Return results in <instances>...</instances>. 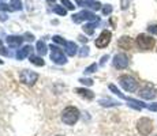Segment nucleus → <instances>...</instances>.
<instances>
[{
	"instance_id": "21",
	"label": "nucleus",
	"mask_w": 157,
	"mask_h": 136,
	"mask_svg": "<svg viewBox=\"0 0 157 136\" xmlns=\"http://www.w3.org/2000/svg\"><path fill=\"white\" fill-rule=\"evenodd\" d=\"M10 6H13V10H22V2L21 0H11Z\"/></svg>"
},
{
	"instance_id": "36",
	"label": "nucleus",
	"mask_w": 157,
	"mask_h": 136,
	"mask_svg": "<svg viewBox=\"0 0 157 136\" xmlns=\"http://www.w3.org/2000/svg\"><path fill=\"white\" fill-rule=\"evenodd\" d=\"M79 41H82V42H86V41H87V38L82 37V35H79Z\"/></svg>"
},
{
	"instance_id": "4",
	"label": "nucleus",
	"mask_w": 157,
	"mask_h": 136,
	"mask_svg": "<svg viewBox=\"0 0 157 136\" xmlns=\"http://www.w3.org/2000/svg\"><path fill=\"white\" fill-rule=\"evenodd\" d=\"M137 129L142 136H147L152 134L153 131V121L147 117H142V119L138 120L137 123Z\"/></svg>"
},
{
	"instance_id": "14",
	"label": "nucleus",
	"mask_w": 157,
	"mask_h": 136,
	"mask_svg": "<svg viewBox=\"0 0 157 136\" xmlns=\"http://www.w3.org/2000/svg\"><path fill=\"white\" fill-rule=\"evenodd\" d=\"M32 49H33V48L30 46V45H26V46H23L22 49L18 50L15 56H17V59H18V60H23L26 56H29V54L32 53Z\"/></svg>"
},
{
	"instance_id": "12",
	"label": "nucleus",
	"mask_w": 157,
	"mask_h": 136,
	"mask_svg": "<svg viewBox=\"0 0 157 136\" xmlns=\"http://www.w3.org/2000/svg\"><path fill=\"white\" fill-rule=\"evenodd\" d=\"M74 91L85 99H93L94 98V93L90 91V90H87V89H83V87H78V89H75Z\"/></svg>"
},
{
	"instance_id": "23",
	"label": "nucleus",
	"mask_w": 157,
	"mask_h": 136,
	"mask_svg": "<svg viewBox=\"0 0 157 136\" xmlns=\"http://www.w3.org/2000/svg\"><path fill=\"white\" fill-rule=\"evenodd\" d=\"M52 40H53V42H56V44L64 45V46H66V44H67V41H64V38H62L60 35H53Z\"/></svg>"
},
{
	"instance_id": "40",
	"label": "nucleus",
	"mask_w": 157,
	"mask_h": 136,
	"mask_svg": "<svg viewBox=\"0 0 157 136\" xmlns=\"http://www.w3.org/2000/svg\"><path fill=\"white\" fill-rule=\"evenodd\" d=\"M155 136H157V135H155Z\"/></svg>"
},
{
	"instance_id": "13",
	"label": "nucleus",
	"mask_w": 157,
	"mask_h": 136,
	"mask_svg": "<svg viewBox=\"0 0 157 136\" xmlns=\"http://www.w3.org/2000/svg\"><path fill=\"white\" fill-rule=\"evenodd\" d=\"M117 45H119L122 49L128 50V49H131V48H132V41H131V38H130V37L124 35V37H122L119 41H117Z\"/></svg>"
},
{
	"instance_id": "8",
	"label": "nucleus",
	"mask_w": 157,
	"mask_h": 136,
	"mask_svg": "<svg viewBox=\"0 0 157 136\" xmlns=\"http://www.w3.org/2000/svg\"><path fill=\"white\" fill-rule=\"evenodd\" d=\"M19 79L26 84H34L38 79V74L34 71H30V69H23L19 75Z\"/></svg>"
},
{
	"instance_id": "39",
	"label": "nucleus",
	"mask_w": 157,
	"mask_h": 136,
	"mask_svg": "<svg viewBox=\"0 0 157 136\" xmlns=\"http://www.w3.org/2000/svg\"><path fill=\"white\" fill-rule=\"evenodd\" d=\"M57 136H63V135H57Z\"/></svg>"
},
{
	"instance_id": "5",
	"label": "nucleus",
	"mask_w": 157,
	"mask_h": 136,
	"mask_svg": "<svg viewBox=\"0 0 157 136\" xmlns=\"http://www.w3.org/2000/svg\"><path fill=\"white\" fill-rule=\"evenodd\" d=\"M51 60H52L55 64H66L67 63V59H66V54L63 53V50L60 49L59 46H56V45H51Z\"/></svg>"
},
{
	"instance_id": "30",
	"label": "nucleus",
	"mask_w": 157,
	"mask_h": 136,
	"mask_svg": "<svg viewBox=\"0 0 157 136\" xmlns=\"http://www.w3.org/2000/svg\"><path fill=\"white\" fill-rule=\"evenodd\" d=\"M0 10L2 11H13V7H8V4L2 3V4H0Z\"/></svg>"
},
{
	"instance_id": "17",
	"label": "nucleus",
	"mask_w": 157,
	"mask_h": 136,
	"mask_svg": "<svg viewBox=\"0 0 157 136\" xmlns=\"http://www.w3.org/2000/svg\"><path fill=\"white\" fill-rule=\"evenodd\" d=\"M37 52L40 56H44L45 53H47V45H45V42L44 41H38L37 42Z\"/></svg>"
},
{
	"instance_id": "16",
	"label": "nucleus",
	"mask_w": 157,
	"mask_h": 136,
	"mask_svg": "<svg viewBox=\"0 0 157 136\" xmlns=\"http://www.w3.org/2000/svg\"><path fill=\"white\" fill-rule=\"evenodd\" d=\"M98 104H100L101 106H104V108H111V106H117V105H120V102L113 101V99H109V98H107V99L104 98V99H100Z\"/></svg>"
},
{
	"instance_id": "34",
	"label": "nucleus",
	"mask_w": 157,
	"mask_h": 136,
	"mask_svg": "<svg viewBox=\"0 0 157 136\" xmlns=\"http://www.w3.org/2000/svg\"><path fill=\"white\" fill-rule=\"evenodd\" d=\"M25 40H28V41H33V40H34V35H33V34H29V33H26V34H25Z\"/></svg>"
},
{
	"instance_id": "19",
	"label": "nucleus",
	"mask_w": 157,
	"mask_h": 136,
	"mask_svg": "<svg viewBox=\"0 0 157 136\" xmlns=\"http://www.w3.org/2000/svg\"><path fill=\"white\" fill-rule=\"evenodd\" d=\"M109 90L113 93V94H116L117 97H120V98H122V99H127V97H126L124 94H123V93H120V90L117 89V87L115 86V84H109Z\"/></svg>"
},
{
	"instance_id": "24",
	"label": "nucleus",
	"mask_w": 157,
	"mask_h": 136,
	"mask_svg": "<svg viewBox=\"0 0 157 136\" xmlns=\"http://www.w3.org/2000/svg\"><path fill=\"white\" fill-rule=\"evenodd\" d=\"M97 67H98V65L96 64V63H93V64H90L87 68H85V74H93V72L97 69Z\"/></svg>"
},
{
	"instance_id": "7",
	"label": "nucleus",
	"mask_w": 157,
	"mask_h": 136,
	"mask_svg": "<svg viewBox=\"0 0 157 136\" xmlns=\"http://www.w3.org/2000/svg\"><path fill=\"white\" fill-rule=\"evenodd\" d=\"M140 97L144 99H153L156 97V90H155V86L152 83H145L142 87L140 89Z\"/></svg>"
},
{
	"instance_id": "35",
	"label": "nucleus",
	"mask_w": 157,
	"mask_h": 136,
	"mask_svg": "<svg viewBox=\"0 0 157 136\" xmlns=\"http://www.w3.org/2000/svg\"><path fill=\"white\" fill-rule=\"evenodd\" d=\"M6 19H7V17L4 14H0V20H6Z\"/></svg>"
},
{
	"instance_id": "6",
	"label": "nucleus",
	"mask_w": 157,
	"mask_h": 136,
	"mask_svg": "<svg viewBox=\"0 0 157 136\" xmlns=\"http://www.w3.org/2000/svg\"><path fill=\"white\" fill-rule=\"evenodd\" d=\"M128 63H130V60H128V56L126 53H117L116 56L113 57V60H112L113 67L117 68V69L127 68L128 67Z\"/></svg>"
},
{
	"instance_id": "31",
	"label": "nucleus",
	"mask_w": 157,
	"mask_h": 136,
	"mask_svg": "<svg viewBox=\"0 0 157 136\" xmlns=\"http://www.w3.org/2000/svg\"><path fill=\"white\" fill-rule=\"evenodd\" d=\"M0 53H2V54H4V56H11V54H10V53L7 52V50L4 49V46H3V42H2V41H0Z\"/></svg>"
},
{
	"instance_id": "27",
	"label": "nucleus",
	"mask_w": 157,
	"mask_h": 136,
	"mask_svg": "<svg viewBox=\"0 0 157 136\" xmlns=\"http://www.w3.org/2000/svg\"><path fill=\"white\" fill-rule=\"evenodd\" d=\"M87 54H89V48H87V46H82V48H81V49H79V56L81 57H86Z\"/></svg>"
},
{
	"instance_id": "25",
	"label": "nucleus",
	"mask_w": 157,
	"mask_h": 136,
	"mask_svg": "<svg viewBox=\"0 0 157 136\" xmlns=\"http://www.w3.org/2000/svg\"><path fill=\"white\" fill-rule=\"evenodd\" d=\"M111 13H112V6L111 4H107V6L102 7V14L104 15H109Z\"/></svg>"
},
{
	"instance_id": "9",
	"label": "nucleus",
	"mask_w": 157,
	"mask_h": 136,
	"mask_svg": "<svg viewBox=\"0 0 157 136\" xmlns=\"http://www.w3.org/2000/svg\"><path fill=\"white\" fill-rule=\"evenodd\" d=\"M72 20H74L75 23H79V22H82V20H92V22H98V18L96 17L93 13H90V11H82V13H79V14L72 15Z\"/></svg>"
},
{
	"instance_id": "38",
	"label": "nucleus",
	"mask_w": 157,
	"mask_h": 136,
	"mask_svg": "<svg viewBox=\"0 0 157 136\" xmlns=\"http://www.w3.org/2000/svg\"><path fill=\"white\" fill-rule=\"evenodd\" d=\"M3 64V60H0V65H2Z\"/></svg>"
},
{
	"instance_id": "1",
	"label": "nucleus",
	"mask_w": 157,
	"mask_h": 136,
	"mask_svg": "<svg viewBox=\"0 0 157 136\" xmlns=\"http://www.w3.org/2000/svg\"><path fill=\"white\" fill-rule=\"evenodd\" d=\"M79 119V110L74 106H68L63 110L62 113V120L67 125H74Z\"/></svg>"
},
{
	"instance_id": "3",
	"label": "nucleus",
	"mask_w": 157,
	"mask_h": 136,
	"mask_svg": "<svg viewBox=\"0 0 157 136\" xmlns=\"http://www.w3.org/2000/svg\"><path fill=\"white\" fill-rule=\"evenodd\" d=\"M119 84L128 93H134L138 89V82L130 75H122L119 78Z\"/></svg>"
},
{
	"instance_id": "22",
	"label": "nucleus",
	"mask_w": 157,
	"mask_h": 136,
	"mask_svg": "<svg viewBox=\"0 0 157 136\" xmlns=\"http://www.w3.org/2000/svg\"><path fill=\"white\" fill-rule=\"evenodd\" d=\"M53 11H55L56 14H59V15H62V17H64L66 15V8L64 7H62V6H56V7H53Z\"/></svg>"
},
{
	"instance_id": "26",
	"label": "nucleus",
	"mask_w": 157,
	"mask_h": 136,
	"mask_svg": "<svg viewBox=\"0 0 157 136\" xmlns=\"http://www.w3.org/2000/svg\"><path fill=\"white\" fill-rule=\"evenodd\" d=\"M60 2H62V4H64V6H66V8H68V10H74L75 6L72 4L70 0H60Z\"/></svg>"
},
{
	"instance_id": "37",
	"label": "nucleus",
	"mask_w": 157,
	"mask_h": 136,
	"mask_svg": "<svg viewBox=\"0 0 157 136\" xmlns=\"http://www.w3.org/2000/svg\"><path fill=\"white\" fill-rule=\"evenodd\" d=\"M53 2H55V0H48V3H53Z\"/></svg>"
},
{
	"instance_id": "11",
	"label": "nucleus",
	"mask_w": 157,
	"mask_h": 136,
	"mask_svg": "<svg viewBox=\"0 0 157 136\" xmlns=\"http://www.w3.org/2000/svg\"><path fill=\"white\" fill-rule=\"evenodd\" d=\"M22 41H23V38L19 37V35H8L6 38V42H7V45L10 48H18L22 44Z\"/></svg>"
},
{
	"instance_id": "33",
	"label": "nucleus",
	"mask_w": 157,
	"mask_h": 136,
	"mask_svg": "<svg viewBox=\"0 0 157 136\" xmlns=\"http://www.w3.org/2000/svg\"><path fill=\"white\" fill-rule=\"evenodd\" d=\"M109 59V56H108V54H105V56H102L101 57V61H100V65H104L105 63H107V60Z\"/></svg>"
},
{
	"instance_id": "10",
	"label": "nucleus",
	"mask_w": 157,
	"mask_h": 136,
	"mask_svg": "<svg viewBox=\"0 0 157 136\" xmlns=\"http://www.w3.org/2000/svg\"><path fill=\"white\" fill-rule=\"evenodd\" d=\"M111 37H112V33H111L109 30H104V31L98 35L97 40H96V42H94L97 48H105L111 42Z\"/></svg>"
},
{
	"instance_id": "29",
	"label": "nucleus",
	"mask_w": 157,
	"mask_h": 136,
	"mask_svg": "<svg viewBox=\"0 0 157 136\" xmlns=\"http://www.w3.org/2000/svg\"><path fill=\"white\" fill-rule=\"evenodd\" d=\"M79 82L82 84H85V86H92V84H93V80L92 79H87V78H85V79L82 78V79H79Z\"/></svg>"
},
{
	"instance_id": "32",
	"label": "nucleus",
	"mask_w": 157,
	"mask_h": 136,
	"mask_svg": "<svg viewBox=\"0 0 157 136\" xmlns=\"http://www.w3.org/2000/svg\"><path fill=\"white\" fill-rule=\"evenodd\" d=\"M147 109H149V110H152V112H157V102L147 105Z\"/></svg>"
},
{
	"instance_id": "18",
	"label": "nucleus",
	"mask_w": 157,
	"mask_h": 136,
	"mask_svg": "<svg viewBox=\"0 0 157 136\" xmlns=\"http://www.w3.org/2000/svg\"><path fill=\"white\" fill-rule=\"evenodd\" d=\"M30 61H32L34 65H38V67H43V65L45 64L44 60L41 59V57H38V56H32V54H30Z\"/></svg>"
},
{
	"instance_id": "28",
	"label": "nucleus",
	"mask_w": 157,
	"mask_h": 136,
	"mask_svg": "<svg viewBox=\"0 0 157 136\" xmlns=\"http://www.w3.org/2000/svg\"><path fill=\"white\" fill-rule=\"evenodd\" d=\"M147 31L153 35H157V25H150L149 27H147Z\"/></svg>"
},
{
	"instance_id": "15",
	"label": "nucleus",
	"mask_w": 157,
	"mask_h": 136,
	"mask_svg": "<svg viewBox=\"0 0 157 136\" xmlns=\"http://www.w3.org/2000/svg\"><path fill=\"white\" fill-rule=\"evenodd\" d=\"M64 48H66V53H67L68 56H74V54H77V52H78V46L74 41H68Z\"/></svg>"
},
{
	"instance_id": "2",
	"label": "nucleus",
	"mask_w": 157,
	"mask_h": 136,
	"mask_svg": "<svg viewBox=\"0 0 157 136\" xmlns=\"http://www.w3.org/2000/svg\"><path fill=\"white\" fill-rule=\"evenodd\" d=\"M137 46L140 48L141 50H150L153 49V46H155L156 44V40L153 37H150V35H146V34H140L137 37Z\"/></svg>"
},
{
	"instance_id": "20",
	"label": "nucleus",
	"mask_w": 157,
	"mask_h": 136,
	"mask_svg": "<svg viewBox=\"0 0 157 136\" xmlns=\"http://www.w3.org/2000/svg\"><path fill=\"white\" fill-rule=\"evenodd\" d=\"M98 22H93V23H87V25H85V27H83V30L87 33V34H93V31H94V27L97 26Z\"/></svg>"
}]
</instances>
